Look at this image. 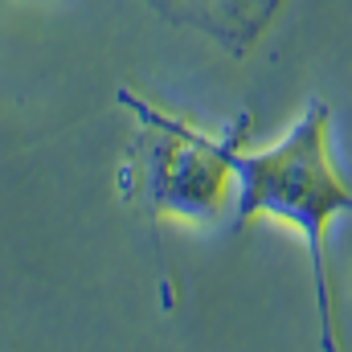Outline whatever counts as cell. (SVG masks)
<instances>
[{
    "label": "cell",
    "instance_id": "1",
    "mask_svg": "<svg viewBox=\"0 0 352 352\" xmlns=\"http://www.w3.org/2000/svg\"><path fill=\"white\" fill-rule=\"evenodd\" d=\"M250 115L234 119L221 131L226 156L238 176V226L278 221L291 226L311 254L316 303L324 349H336V303L328 287V230L336 217H352V188L332 156V111L324 98H311L283 140L266 148H246Z\"/></svg>",
    "mask_w": 352,
    "mask_h": 352
},
{
    "label": "cell",
    "instance_id": "2",
    "mask_svg": "<svg viewBox=\"0 0 352 352\" xmlns=\"http://www.w3.org/2000/svg\"><path fill=\"white\" fill-rule=\"evenodd\" d=\"M115 98L140 119V140L123 168V197L144 201V209L164 221L213 226L230 201H238V176L221 131H205L127 87Z\"/></svg>",
    "mask_w": 352,
    "mask_h": 352
},
{
    "label": "cell",
    "instance_id": "3",
    "mask_svg": "<svg viewBox=\"0 0 352 352\" xmlns=\"http://www.w3.org/2000/svg\"><path fill=\"white\" fill-rule=\"evenodd\" d=\"M160 12H173L176 21L201 25L205 33H217L226 41H246L258 33L278 0H152Z\"/></svg>",
    "mask_w": 352,
    "mask_h": 352
}]
</instances>
